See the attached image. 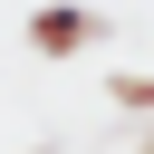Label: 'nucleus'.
Here are the masks:
<instances>
[{"label":"nucleus","mask_w":154,"mask_h":154,"mask_svg":"<svg viewBox=\"0 0 154 154\" xmlns=\"http://www.w3.org/2000/svg\"><path fill=\"white\" fill-rule=\"evenodd\" d=\"M96 38H106V19H96V10H77V0L29 10V48H48V58H77V48H96Z\"/></svg>","instance_id":"1"},{"label":"nucleus","mask_w":154,"mask_h":154,"mask_svg":"<svg viewBox=\"0 0 154 154\" xmlns=\"http://www.w3.org/2000/svg\"><path fill=\"white\" fill-rule=\"evenodd\" d=\"M106 96H116L125 116H154V77H144V67H116V77H106Z\"/></svg>","instance_id":"2"},{"label":"nucleus","mask_w":154,"mask_h":154,"mask_svg":"<svg viewBox=\"0 0 154 154\" xmlns=\"http://www.w3.org/2000/svg\"><path fill=\"white\" fill-rule=\"evenodd\" d=\"M29 154H58V144H29Z\"/></svg>","instance_id":"3"},{"label":"nucleus","mask_w":154,"mask_h":154,"mask_svg":"<svg viewBox=\"0 0 154 154\" xmlns=\"http://www.w3.org/2000/svg\"><path fill=\"white\" fill-rule=\"evenodd\" d=\"M144 154H154V144H144Z\"/></svg>","instance_id":"4"}]
</instances>
